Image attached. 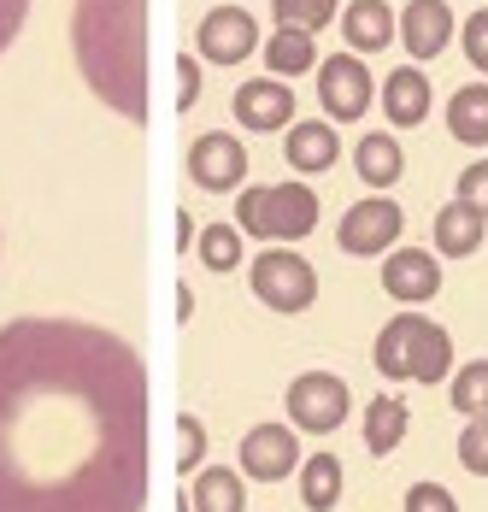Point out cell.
Segmentation results:
<instances>
[{
    "label": "cell",
    "instance_id": "603a6c76",
    "mask_svg": "<svg viewBox=\"0 0 488 512\" xmlns=\"http://www.w3.org/2000/svg\"><path fill=\"white\" fill-rule=\"evenodd\" d=\"M300 501L312 512H330L342 501V460L336 454H312V460L300 465Z\"/></svg>",
    "mask_w": 488,
    "mask_h": 512
},
{
    "label": "cell",
    "instance_id": "2e32d148",
    "mask_svg": "<svg viewBox=\"0 0 488 512\" xmlns=\"http://www.w3.org/2000/svg\"><path fill=\"white\" fill-rule=\"evenodd\" d=\"M383 112H389L394 130H418V124L430 118V77H424L418 65L389 71V83H383Z\"/></svg>",
    "mask_w": 488,
    "mask_h": 512
},
{
    "label": "cell",
    "instance_id": "5bb4252c",
    "mask_svg": "<svg viewBox=\"0 0 488 512\" xmlns=\"http://www.w3.org/2000/svg\"><path fill=\"white\" fill-rule=\"evenodd\" d=\"M236 124L242 130H283V124H294V89L283 77H247L236 89Z\"/></svg>",
    "mask_w": 488,
    "mask_h": 512
},
{
    "label": "cell",
    "instance_id": "277c9868",
    "mask_svg": "<svg viewBox=\"0 0 488 512\" xmlns=\"http://www.w3.org/2000/svg\"><path fill=\"white\" fill-rule=\"evenodd\" d=\"M236 230L265 236V242H300L318 230V195L306 183H271V189H242L236 201Z\"/></svg>",
    "mask_w": 488,
    "mask_h": 512
},
{
    "label": "cell",
    "instance_id": "8fae6325",
    "mask_svg": "<svg viewBox=\"0 0 488 512\" xmlns=\"http://www.w3.org/2000/svg\"><path fill=\"white\" fill-rule=\"evenodd\" d=\"M289 471H300V442L289 424H253L242 436V477L253 483H283Z\"/></svg>",
    "mask_w": 488,
    "mask_h": 512
},
{
    "label": "cell",
    "instance_id": "8992f818",
    "mask_svg": "<svg viewBox=\"0 0 488 512\" xmlns=\"http://www.w3.org/2000/svg\"><path fill=\"white\" fill-rule=\"evenodd\" d=\"M289 424L294 430H312V436H330L347 424V383L336 371H300L289 383Z\"/></svg>",
    "mask_w": 488,
    "mask_h": 512
},
{
    "label": "cell",
    "instance_id": "7c38bea8",
    "mask_svg": "<svg viewBox=\"0 0 488 512\" xmlns=\"http://www.w3.org/2000/svg\"><path fill=\"white\" fill-rule=\"evenodd\" d=\"M253 48H259V24L247 18L242 6H212V12L200 18V59H212V65H242Z\"/></svg>",
    "mask_w": 488,
    "mask_h": 512
},
{
    "label": "cell",
    "instance_id": "44dd1931",
    "mask_svg": "<svg viewBox=\"0 0 488 512\" xmlns=\"http://www.w3.org/2000/svg\"><path fill=\"white\" fill-rule=\"evenodd\" d=\"M265 65L289 83L300 71H318V48H312V30H294V24H277V36L265 42Z\"/></svg>",
    "mask_w": 488,
    "mask_h": 512
},
{
    "label": "cell",
    "instance_id": "9a60e30c",
    "mask_svg": "<svg viewBox=\"0 0 488 512\" xmlns=\"http://www.w3.org/2000/svg\"><path fill=\"white\" fill-rule=\"evenodd\" d=\"M283 154H289V165L300 177H318V171H330V165L342 159V136H336V124H324V118H300V124H289Z\"/></svg>",
    "mask_w": 488,
    "mask_h": 512
},
{
    "label": "cell",
    "instance_id": "6da1fadb",
    "mask_svg": "<svg viewBox=\"0 0 488 512\" xmlns=\"http://www.w3.org/2000/svg\"><path fill=\"white\" fill-rule=\"evenodd\" d=\"M147 371L77 318L0 330V512H142Z\"/></svg>",
    "mask_w": 488,
    "mask_h": 512
},
{
    "label": "cell",
    "instance_id": "3957f363",
    "mask_svg": "<svg viewBox=\"0 0 488 512\" xmlns=\"http://www.w3.org/2000/svg\"><path fill=\"white\" fill-rule=\"evenodd\" d=\"M377 371L394 377V383H406V377H418V383H447L453 377V336L441 330L436 318H424V312H400L389 318L383 330H377Z\"/></svg>",
    "mask_w": 488,
    "mask_h": 512
},
{
    "label": "cell",
    "instance_id": "5b68a950",
    "mask_svg": "<svg viewBox=\"0 0 488 512\" xmlns=\"http://www.w3.org/2000/svg\"><path fill=\"white\" fill-rule=\"evenodd\" d=\"M247 283H253V295H259L265 307H277V312H306L312 301H318V271H312L300 254L277 248V242L253 259Z\"/></svg>",
    "mask_w": 488,
    "mask_h": 512
},
{
    "label": "cell",
    "instance_id": "7a4b0ae2",
    "mask_svg": "<svg viewBox=\"0 0 488 512\" xmlns=\"http://www.w3.org/2000/svg\"><path fill=\"white\" fill-rule=\"evenodd\" d=\"M147 0H77L71 12V53L100 101L124 118H147Z\"/></svg>",
    "mask_w": 488,
    "mask_h": 512
},
{
    "label": "cell",
    "instance_id": "d4e9b609",
    "mask_svg": "<svg viewBox=\"0 0 488 512\" xmlns=\"http://www.w3.org/2000/svg\"><path fill=\"white\" fill-rule=\"evenodd\" d=\"M447 395H453V412L459 418H483L488 412V359H471L465 371H453Z\"/></svg>",
    "mask_w": 488,
    "mask_h": 512
},
{
    "label": "cell",
    "instance_id": "484cf974",
    "mask_svg": "<svg viewBox=\"0 0 488 512\" xmlns=\"http://www.w3.org/2000/svg\"><path fill=\"white\" fill-rule=\"evenodd\" d=\"M195 248H200V265L206 271H236L242 265V230L236 224H206L195 236Z\"/></svg>",
    "mask_w": 488,
    "mask_h": 512
},
{
    "label": "cell",
    "instance_id": "cb8c5ba5",
    "mask_svg": "<svg viewBox=\"0 0 488 512\" xmlns=\"http://www.w3.org/2000/svg\"><path fill=\"white\" fill-rule=\"evenodd\" d=\"M195 512H247L242 477H236L230 465H218V471H200V477H195Z\"/></svg>",
    "mask_w": 488,
    "mask_h": 512
},
{
    "label": "cell",
    "instance_id": "4dcf8cb0",
    "mask_svg": "<svg viewBox=\"0 0 488 512\" xmlns=\"http://www.w3.org/2000/svg\"><path fill=\"white\" fill-rule=\"evenodd\" d=\"M406 512H459V501L441 483H412L406 489Z\"/></svg>",
    "mask_w": 488,
    "mask_h": 512
},
{
    "label": "cell",
    "instance_id": "83f0119b",
    "mask_svg": "<svg viewBox=\"0 0 488 512\" xmlns=\"http://www.w3.org/2000/svg\"><path fill=\"white\" fill-rule=\"evenodd\" d=\"M459 465H465L471 477H488V412L465 424V436H459Z\"/></svg>",
    "mask_w": 488,
    "mask_h": 512
},
{
    "label": "cell",
    "instance_id": "1f68e13d",
    "mask_svg": "<svg viewBox=\"0 0 488 512\" xmlns=\"http://www.w3.org/2000/svg\"><path fill=\"white\" fill-rule=\"evenodd\" d=\"M465 59H471L477 71H488V6L465 18Z\"/></svg>",
    "mask_w": 488,
    "mask_h": 512
},
{
    "label": "cell",
    "instance_id": "30bf717a",
    "mask_svg": "<svg viewBox=\"0 0 488 512\" xmlns=\"http://www.w3.org/2000/svg\"><path fill=\"white\" fill-rule=\"evenodd\" d=\"M383 295L400 307H424L441 295V259L424 248H389L383 259Z\"/></svg>",
    "mask_w": 488,
    "mask_h": 512
},
{
    "label": "cell",
    "instance_id": "e0dca14e",
    "mask_svg": "<svg viewBox=\"0 0 488 512\" xmlns=\"http://www.w3.org/2000/svg\"><path fill=\"white\" fill-rule=\"evenodd\" d=\"M483 236H488V218L483 212H471L465 201H453V206H441L436 212V254L471 259L477 248H483Z\"/></svg>",
    "mask_w": 488,
    "mask_h": 512
},
{
    "label": "cell",
    "instance_id": "4fadbf2b",
    "mask_svg": "<svg viewBox=\"0 0 488 512\" xmlns=\"http://www.w3.org/2000/svg\"><path fill=\"white\" fill-rule=\"evenodd\" d=\"M394 36L406 42L412 65L436 59V53L447 48V42H453V12H447V0H406V12H400Z\"/></svg>",
    "mask_w": 488,
    "mask_h": 512
},
{
    "label": "cell",
    "instance_id": "f546056e",
    "mask_svg": "<svg viewBox=\"0 0 488 512\" xmlns=\"http://www.w3.org/2000/svg\"><path fill=\"white\" fill-rule=\"evenodd\" d=\"M459 201L488 218V159H477V165H465V171H459Z\"/></svg>",
    "mask_w": 488,
    "mask_h": 512
},
{
    "label": "cell",
    "instance_id": "ac0fdd59",
    "mask_svg": "<svg viewBox=\"0 0 488 512\" xmlns=\"http://www.w3.org/2000/svg\"><path fill=\"white\" fill-rule=\"evenodd\" d=\"M342 30H347V48L353 53H383L394 42L389 0H353V6L342 12Z\"/></svg>",
    "mask_w": 488,
    "mask_h": 512
},
{
    "label": "cell",
    "instance_id": "4316f807",
    "mask_svg": "<svg viewBox=\"0 0 488 512\" xmlns=\"http://www.w3.org/2000/svg\"><path fill=\"white\" fill-rule=\"evenodd\" d=\"M336 6H342V0H271L277 24H294V30H324V24L336 18Z\"/></svg>",
    "mask_w": 488,
    "mask_h": 512
},
{
    "label": "cell",
    "instance_id": "ffe728a7",
    "mask_svg": "<svg viewBox=\"0 0 488 512\" xmlns=\"http://www.w3.org/2000/svg\"><path fill=\"white\" fill-rule=\"evenodd\" d=\"M353 165H359V177H365L371 189H389V183H400V171H406V154H400V142H394L389 130H371V136L353 148Z\"/></svg>",
    "mask_w": 488,
    "mask_h": 512
},
{
    "label": "cell",
    "instance_id": "ba28073f",
    "mask_svg": "<svg viewBox=\"0 0 488 512\" xmlns=\"http://www.w3.org/2000/svg\"><path fill=\"white\" fill-rule=\"evenodd\" d=\"M318 101H324V118H336V124H353V118L371 112V71L359 65V53L324 59V71H318Z\"/></svg>",
    "mask_w": 488,
    "mask_h": 512
},
{
    "label": "cell",
    "instance_id": "7402d4cb",
    "mask_svg": "<svg viewBox=\"0 0 488 512\" xmlns=\"http://www.w3.org/2000/svg\"><path fill=\"white\" fill-rule=\"evenodd\" d=\"M406 424H412V418H406V401H400V395H377L371 412H365V448H371L377 460L394 454L400 436H406Z\"/></svg>",
    "mask_w": 488,
    "mask_h": 512
},
{
    "label": "cell",
    "instance_id": "9c48e42d",
    "mask_svg": "<svg viewBox=\"0 0 488 512\" xmlns=\"http://www.w3.org/2000/svg\"><path fill=\"white\" fill-rule=\"evenodd\" d=\"M189 177H195L200 189H212V195L242 189L247 148L230 136V130H206V136H195V142H189Z\"/></svg>",
    "mask_w": 488,
    "mask_h": 512
},
{
    "label": "cell",
    "instance_id": "f1b7e54d",
    "mask_svg": "<svg viewBox=\"0 0 488 512\" xmlns=\"http://www.w3.org/2000/svg\"><path fill=\"white\" fill-rule=\"evenodd\" d=\"M200 454H206V424L195 412L177 418V471H200Z\"/></svg>",
    "mask_w": 488,
    "mask_h": 512
},
{
    "label": "cell",
    "instance_id": "52a82bcc",
    "mask_svg": "<svg viewBox=\"0 0 488 512\" xmlns=\"http://www.w3.org/2000/svg\"><path fill=\"white\" fill-rule=\"evenodd\" d=\"M400 230H406V212L394 201H359L353 212H342V230H336V242H342V254H389L394 242H400Z\"/></svg>",
    "mask_w": 488,
    "mask_h": 512
},
{
    "label": "cell",
    "instance_id": "d6986e66",
    "mask_svg": "<svg viewBox=\"0 0 488 512\" xmlns=\"http://www.w3.org/2000/svg\"><path fill=\"white\" fill-rule=\"evenodd\" d=\"M447 130H453V142H465V148H488V83H465V89L447 101Z\"/></svg>",
    "mask_w": 488,
    "mask_h": 512
},
{
    "label": "cell",
    "instance_id": "836d02e7",
    "mask_svg": "<svg viewBox=\"0 0 488 512\" xmlns=\"http://www.w3.org/2000/svg\"><path fill=\"white\" fill-rule=\"evenodd\" d=\"M195 101H200V65L177 59V106H195Z\"/></svg>",
    "mask_w": 488,
    "mask_h": 512
},
{
    "label": "cell",
    "instance_id": "d6a6232c",
    "mask_svg": "<svg viewBox=\"0 0 488 512\" xmlns=\"http://www.w3.org/2000/svg\"><path fill=\"white\" fill-rule=\"evenodd\" d=\"M24 12H30V0H0V53L12 48V36L24 30Z\"/></svg>",
    "mask_w": 488,
    "mask_h": 512
}]
</instances>
